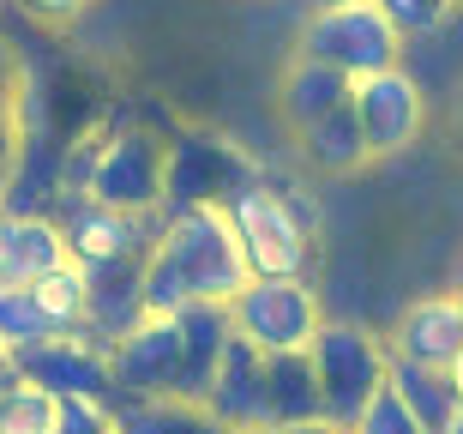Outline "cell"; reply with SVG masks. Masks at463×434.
Instances as JSON below:
<instances>
[{"label":"cell","mask_w":463,"mask_h":434,"mask_svg":"<svg viewBox=\"0 0 463 434\" xmlns=\"http://www.w3.org/2000/svg\"><path fill=\"white\" fill-rule=\"evenodd\" d=\"M247 278L253 272H247L229 206H181L156 217L151 254H145V313H181L193 302H235Z\"/></svg>","instance_id":"6da1fadb"},{"label":"cell","mask_w":463,"mask_h":434,"mask_svg":"<svg viewBox=\"0 0 463 434\" xmlns=\"http://www.w3.org/2000/svg\"><path fill=\"white\" fill-rule=\"evenodd\" d=\"M169 193V145L145 127H115V133H85L67 145L61 163V199H103L133 217H156Z\"/></svg>","instance_id":"7a4b0ae2"},{"label":"cell","mask_w":463,"mask_h":434,"mask_svg":"<svg viewBox=\"0 0 463 434\" xmlns=\"http://www.w3.org/2000/svg\"><path fill=\"white\" fill-rule=\"evenodd\" d=\"M241 254L253 278H307L313 265V206H301L289 188L271 181H247L229 199Z\"/></svg>","instance_id":"3957f363"},{"label":"cell","mask_w":463,"mask_h":434,"mask_svg":"<svg viewBox=\"0 0 463 434\" xmlns=\"http://www.w3.org/2000/svg\"><path fill=\"white\" fill-rule=\"evenodd\" d=\"M313 374H319V399H326V422L349 434L361 410L373 404V392L392 381V344L379 332L355 326V320H326L313 338Z\"/></svg>","instance_id":"277c9868"},{"label":"cell","mask_w":463,"mask_h":434,"mask_svg":"<svg viewBox=\"0 0 463 434\" xmlns=\"http://www.w3.org/2000/svg\"><path fill=\"white\" fill-rule=\"evenodd\" d=\"M229 320L265 356H295V350H313L326 308L307 278H247V290L229 302Z\"/></svg>","instance_id":"5b68a950"},{"label":"cell","mask_w":463,"mask_h":434,"mask_svg":"<svg viewBox=\"0 0 463 434\" xmlns=\"http://www.w3.org/2000/svg\"><path fill=\"white\" fill-rule=\"evenodd\" d=\"M301 54L337 67L344 79H373L385 67H403V36L392 31V18L379 13L373 0H361V6L313 13L301 24Z\"/></svg>","instance_id":"8992f818"},{"label":"cell","mask_w":463,"mask_h":434,"mask_svg":"<svg viewBox=\"0 0 463 434\" xmlns=\"http://www.w3.org/2000/svg\"><path fill=\"white\" fill-rule=\"evenodd\" d=\"M247 181H259V169L241 145H229L223 133H181L169 145V193H163V211L229 206Z\"/></svg>","instance_id":"52a82bcc"},{"label":"cell","mask_w":463,"mask_h":434,"mask_svg":"<svg viewBox=\"0 0 463 434\" xmlns=\"http://www.w3.org/2000/svg\"><path fill=\"white\" fill-rule=\"evenodd\" d=\"M115 399H175L181 386V313H145L115 350H109Z\"/></svg>","instance_id":"ba28073f"},{"label":"cell","mask_w":463,"mask_h":434,"mask_svg":"<svg viewBox=\"0 0 463 434\" xmlns=\"http://www.w3.org/2000/svg\"><path fill=\"white\" fill-rule=\"evenodd\" d=\"M13 374L31 386H49L61 399H115V374H109V344L90 332H54L43 344L18 350Z\"/></svg>","instance_id":"9c48e42d"},{"label":"cell","mask_w":463,"mask_h":434,"mask_svg":"<svg viewBox=\"0 0 463 434\" xmlns=\"http://www.w3.org/2000/svg\"><path fill=\"white\" fill-rule=\"evenodd\" d=\"M349 109H355V121H361V133H367V151L373 157L410 151V145L421 140V127H428V97H421V85H415L403 67L355 79Z\"/></svg>","instance_id":"30bf717a"},{"label":"cell","mask_w":463,"mask_h":434,"mask_svg":"<svg viewBox=\"0 0 463 434\" xmlns=\"http://www.w3.org/2000/svg\"><path fill=\"white\" fill-rule=\"evenodd\" d=\"M61 229H67V254L85 272L97 265H120V260H138L151 254V236H156V217H133V211H115L103 199H61Z\"/></svg>","instance_id":"8fae6325"},{"label":"cell","mask_w":463,"mask_h":434,"mask_svg":"<svg viewBox=\"0 0 463 434\" xmlns=\"http://www.w3.org/2000/svg\"><path fill=\"white\" fill-rule=\"evenodd\" d=\"M397 362H421V368H458L463 356V295H415L410 308L397 313V326L385 332Z\"/></svg>","instance_id":"7c38bea8"},{"label":"cell","mask_w":463,"mask_h":434,"mask_svg":"<svg viewBox=\"0 0 463 434\" xmlns=\"http://www.w3.org/2000/svg\"><path fill=\"white\" fill-rule=\"evenodd\" d=\"M67 260V229L54 211H0V284H36Z\"/></svg>","instance_id":"4fadbf2b"},{"label":"cell","mask_w":463,"mask_h":434,"mask_svg":"<svg viewBox=\"0 0 463 434\" xmlns=\"http://www.w3.org/2000/svg\"><path fill=\"white\" fill-rule=\"evenodd\" d=\"M205 404H211V417H223L229 429H241V434L271 429V422H265V350L247 344L235 332L229 350H223V368H217V381H211V392H205Z\"/></svg>","instance_id":"5bb4252c"},{"label":"cell","mask_w":463,"mask_h":434,"mask_svg":"<svg viewBox=\"0 0 463 434\" xmlns=\"http://www.w3.org/2000/svg\"><path fill=\"white\" fill-rule=\"evenodd\" d=\"M229 338H235L229 302H193V308H181V386H175V399L205 404L211 381L223 368Z\"/></svg>","instance_id":"9a60e30c"},{"label":"cell","mask_w":463,"mask_h":434,"mask_svg":"<svg viewBox=\"0 0 463 434\" xmlns=\"http://www.w3.org/2000/svg\"><path fill=\"white\" fill-rule=\"evenodd\" d=\"M349 97H355V79H344V72L326 67V61L295 54V67L283 72V85H277V115L289 121V133H307L313 121L349 109Z\"/></svg>","instance_id":"2e32d148"},{"label":"cell","mask_w":463,"mask_h":434,"mask_svg":"<svg viewBox=\"0 0 463 434\" xmlns=\"http://www.w3.org/2000/svg\"><path fill=\"white\" fill-rule=\"evenodd\" d=\"M138 320H145V254H138V260H120V265H97V272H90V320H85V332L115 350Z\"/></svg>","instance_id":"e0dca14e"},{"label":"cell","mask_w":463,"mask_h":434,"mask_svg":"<svg viewBox=\"0 0 463 434\" xmlns=\"http://www.w3.org/2000/svg\"><path fill=\"white\" fill-rule=\"evenodd\" d=\"M265 422L289 429V422H326V399H319V374L313 356H265Z\"/></svg>","instance_id":"ac0fdd59"},{"label":"cell","mask_w":463,"mask_h":434,"mask_svg":"<svg viewBox=\"0 0 463 434\" xmlns=\"http://www.w3.org/2000/svg\"><path fill=\"white\" fill-rule=\"evenodd\" d=\"M295 145H301V157H307V169H319V175H355V169L373 163L355 109H337V115H326V121H313L307 133H295Z\"/></svg>","instance_id":"d6986e66"},{"label":"cell","mask_w":463,"mask_h":434,"mask_svg":"<svg viewBox=\"0 0 463 434\" xmlns=\"http://www.w3.org/2000/svg\"><path fill=\"white\" fill-rule=\"evenodd\" d=\"M115 434H241L223 417H211V404L193 399H133L115 404Z\"/></svg>","instance_id":"ffe728a7"},{"label":"cell","mask_w":463,"mask_h":434,"mask_svg":"<svg viewBox=\"0 0 463 434\" xmlns=\"http://www.w3.org/2000/svg\"><path fill=\"white\" fill-rule=\"evenodd\" d=\"M392 386L410 399V410L421 417V429H428V434H439L451 422V410L463 404L451 368H421V362H397V356H392Z\"/></svg>","instance_id":"44dd1931"},{"label":"cell","mask_w":463,"mask_h":434,"mask_svg":"<svg viewBox=\"0 0 463 434\" xmlns=\"http://www.w3.org/2000/svg\"><path fill=\"white\" fill-rule=\"evenodd\" d=\"M24 79H31V72L18 67L13 43L0 36V206H6V193H13L18 151H24Z\"/></svg>","instance_id":"7402d4cb"},{"label":"cell","mask_w":463,"mask_h":434,"mask_svg":"<svg viewBox=\"0 0 463 434\" xmlns=\"http://www.w3.org/2000/svg\"><path fill=\"white\" fill-rule=\"evenodd\" d=\"M36 308H43V320H49V332H85L90 320V272L79 260H67L61 272H49V278L31 284Z\"/></svg>","instance_id":"603a6c76"},{"label":"cell","mask_w":463,"mask_h":434,"mask_svg":"<svg viewBox=\"0 0 463 434\" xmlns=\"http://www.w3.org/2000/svg\"><path fill=\"white\" fill-rule=\"evenodd\" d=\"M0 434H61V392L13 381L0 392Z\"/></svg>","instance_id":"cb8c5ba5"},{"label":"cell","mask_w":463,"mask_h":434,"mask_svg":"<svg viewBox=\"0 0 463 434\" xmlns=\"http://www.w3.org/2000/svg\"><path fill=\"white\" fill-rule=\"evenodd\" d=\"M43 338H54V332L43 320V308H36L31 284H0V344L18 356V350L43 344Z\"/></svg>","instance_id":"d4e9b609"},{"label":"cell","mask_w":463,"mask_h":434,"mask_svg":"<svg viewBox=\"0 0 463 434\" xmlns=\"http://www.w3.org/2000/svg\"><path fill=\"white\" fill-rule=\"evenodd\" d=\"M349 434H428V429H421V417L410 410V399H403V392H397V386L385 381V386L373 392V404L361 410V422H355Z\"/></svg>","instance_id":"484cf974"},{"label":"cell","mask_w":463,"mask_h":434,"mask_svg":"<svg viewBox=\"0 0 463 434\" xmlns=\"http://www.w3.org/2000/svg\"><path fill=\"white\" fill-rule=\"evenodd\" d=\"M373 6L392 18V31L403 36V43H415V36H433L451 13H458L451 0H373Z\"/></svg>","instance_id":"4316f807"},{"label":"cell","mask_w":463,"mask_h":434,"mask_svg":"<svg viewBox=\"0 0 463 434\" xmlns=\"http://www.w3.org/2000/svg\"><path fill=\"white\" fill-rule=\"evenodd\" d=\"M24 18H36V24H49V31H61V24H72V18L85 13L90 0H13Z\"/></svg>","instance_id":"83f0119b"},{"label":"cell","mask_w":463,"mask_h":434,"mask_svg":"<svg viewBox=\"0 0 463 434\" xmlns=\"http://www.w3.org/2000/svg\"><path fill=\"white\" fill-rule=\"evenodd\" d=\"M265 434H337L331 422H289V429H265Z\"/></svg>","instance_id":"f1b7e54d"},{"label":"cell","mask_w":463,"mask_h":434,"mask_svg":"<svg viewBox=\"0 0 463 434\" xmlns=\"http://www.w3.org/2000/svg\"><path fill=\"white\" fill-rule=\"evenodd\" d=\"M313 13H331V6H361V0H307Z\"/></svg>","instance_id":"f546056e"},{"label":"cell","mask_w":463,"mask_h":434,"mask_svg":"<svg viewBox=\"0 0 463 434\" xmlns=\"http://www.w3.org/2000/svg\"><path fill=\"white\" fill-rule=\"evenodd\" d=\"M439 434H463V404H458V410H451V422H446V429H439Z\"/></svg>","instance_id":"4dcf8cb0"},{"label":"cell","mask_w":463,"mask_h":434,"mask_svg":"<svg viewBox=\"0 0 463 434\" xmlns=\"http://www.w3.org/2000/svg\"><path fill=\"white\" fill-rule=\"evenodd\" d=\"M0 374H13V350L0 344Z\"/></svg>","instance_id":"1f68e13d"},{"label":"cell","mask_w":463,"mask_h":434,"mask_svg":"<svg viewBox=\"0 0 463 434\" xmlns=\"http://www.w3.org/2000/svg\"><path fill=\"white\" fill-rule=\"evenodd\" d=\"M451 381H458V392H463V356H458V368H451Z\"/></svg>","instance_id":"d6a6232c"},{"label":"cell","mask_w":463,"mask_h":434,"mask_svg":"<svg viewBox=\"0 0 463 434\" xmlns=\"http://www.w3.org/2000/svg\"><path fill=\"white\" fill-rule=\"evenodd\" d=\"M13 381H18V374H0V392H6V386H13Z\"/></svg>","instance_id":"836d02e7"},{"label":"cell","mask_w":463,"mask_h":434,"mask_svg":"<svg viewBox=\"0 0 463 434\" xmlns=\"http://www.w3.org/2000/svg\"><path fill=\"white\" fill-rule=\"evenodd\" d=\"M458 133H463V109H458Z\"/></svg>","instance_id":"e575fe53"},{"label":"cell","mask_w":463,"mask_h":434,"mask_svg":"<svg viewBox=\"0 0 463 434\" xmlns=\"http://www.w3.org/2000/svg\"><path fill=\"white\" fill-rule=\"evenodd\" d=\"M451 6H463V0H451Z\"/></svg>","instance_id":"d590c367"},{"label":"cell","mask_w":463,"mask_h":434,"mask_svg":"<svg viewBox=\"0 0 463 434\" xmlns=\"http://www.w3.org/2000/svg\"><path fill=\"white\" fill-rule=\"evenodd\" d=\"M458 295H463V284H458Z\"/></svg>","instance_id":"8d00e7d4"},{"label":"cell","mask_w":463,"mask_h":434,"mask_svg":"<svg viewBox=\"0 0 463 434\" xmlns=\"http://www.w3.org/2000/svg\"><path fill=\"white\" fill-rule=\"evenodd\" d=\"M109 434H115V429H109Z\"/></svg>","instance_id":"74e56055"}]
</instances>
